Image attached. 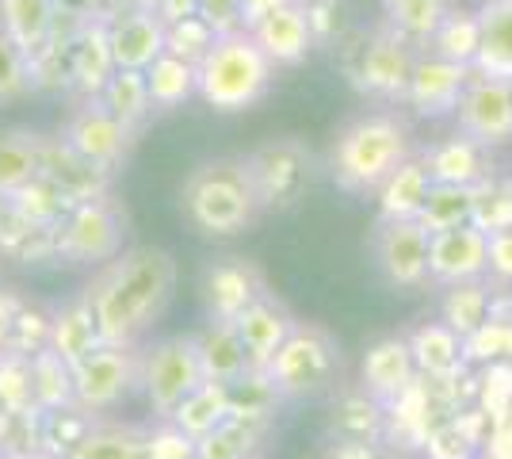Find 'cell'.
<instances>
[{
  "instance_id": "obj_1",
  "label": "cell",
  "mask_w": 512,
  "mask_h": 459,
  "mask_svg": "<svg viewBox=\"0 0 512 459\" xmlns=\"http://www.w3.org/2000/svg\"><path fill=\"white\" fill-rule=\"evenodd\" d=\"M100 345H138L176 295V261L161 245H130L81 291Z\"/></svg>"
},
{
  "instance_id": "obj_2",
  "label": "cell",
  "mask_w": 512,
  "mask_h": 459,
  "mask_svg": "<svg viewBox=\"0 0 512 459\" xmlns=\"http://www.w3.org/2000/svg\"><path fill=\"white\" fill-rule=\"evenodd\" d=\"M184 215L207 238H234L260 219V196L245 157H214L184 180Z\"/></svg>"
},
{
  "instance_id": "obj_3",
  "label": "cell",
  "mask_w": 512,
  "mask_h": 459,
  "mask_svg": "<svg viewBox=\"0 0 512 459\" xmlns=\"http://www.w3.org/2000/svg\"><path fill=\"white\" fill-rule=\"evenodd\" d=\"M406 123L390 111H363L348 119L329 150V173L344 192H379L386 176L409 161Z\"/></svg>"
},
{
  "instance_id": "obj_4",
  "label": "cell",
  "mask_w": 512,
  "mask_h": 459,
  "mask_svg": "<svg viewBox=\"0 0 512 459\" xmlns=\"http://www.w3.org/2000/svg\"><path fill=\"white\" fill-rule=\"evenodd\" d=\"M276 66L264 58L249 31L214 39L207 58L195 66V92L214 111H245L268 92Z\"/></svg>"
},
{
  "instance_id": "obj_5",
  "label": "cell",
  "mask_w": 512,
  "mask_h": 459,
  "mask_svg": "<svg viewBox=\"0 0 512 459\" xmlns=\"http://www.w3.org/2000/svg\"><path fill=\"white\" fill-rule=\"evenodd\" d=\"M341 368V352L337 341L321 326L310 322H295L291 337L283 341V349L272 356L268 364V379L276 387L279 398H314V394L329 391Z\"/></svg>"
},
{
  "instance_id": "obj_6",
  "label": "cell",
  "mask_w": 512,
  "mask_h": 459,
  "mask_svg": "<svg viewBox=\"0 0 512 459\" xmlns=\"http://www.w3.org/2000/svg\"><path fill=\"white\" fill-rule=\"evenodd\" d=\"M207 383L195 333L161 337L142 352V391L157 421H172V414L184 406V398Z\"/></svg>"
},
{
  "instance_id": "obj_7",
  "label": "cell",
  "mask_w": 512,
  "mask_h": 459,
  "mask_svg": "<svg viewBox=\"0 0 512 459\" xmlns=\"http://www.w3.org/2000/svg\"><path fill=\"white\" fill-rule=\"evenodd\" d=\"M245 165L264 211H291L314 184V153L299 138H268L245 153Z\"/></svg>"
},
{
  "instance_id": "obj_8",
  "label": "cell",
  "mask_w": 512,
  "mask_h": 459,
  "mask_svg": "<svg viewBox=\"0 0 512 459\" xmlns=\"http://www.w3.org/2000/svg\"><path fill=\"white\" fill-rule=\"evenodd\" d=\"M127 241V215L111 196L88 199L69 207V215L58 222V253H65L73 264H111L123 253Z\"/></svg>"
},
{
  "instance_id": "obj_9",
  "label": "cell",
  "mask_w": 512,
  "mask_h": 459,
  "mask_svg": "<svg viewBox=\"0 0 512 459\" xmlns=\"http://www.w3.org/2000/svg\"><path fill=\"white\" fill-rule=\"evenodd\" d=\"M69 372H73V406L81 414H100L123 402L134 383H142V352L138 345H100Z\"/></svg>"
},
{
  "instance_id": "obj_10",
  "label": "cell",
  "mask_w": 512,
  "mask_h": 459,
  "mask_svg": "<svg viewBox=\"0 0 512 459\" xmlns=\"http://www.w3.org/2000/svg\"><path fill=\"white\" fill-rule=\"evenodd\" d=\"M428 241H432V234L417 219H379L375 238H371V253H375V264H379L386 284L402 287V291L428 284Z\"/></svg>"
},
{
  "instance_id": "obj_11",
  "label": "cell",
  "mask_w": 512,
  "mask_h": 459,
  "mask_svg": "<svg viewBox=\"0 0 512 459\" xmlns=\"http://www.w3.org/2000/svg\"><path fill=\"white\" fill-rule=\"evenodd\" d=\"M130 134L134 131H127L115 115H107V111L100 108V100H88V104H81V108L69 115L62 142L77 153L81 161H88L92 169L111 173L115 165L127 161Z\"/></svg>"
},
{
  "instance_id": "obj_12",
  "label": "cell",
  "mask_w": 512,
  "mask_h": 459,
  "mask_svg": "<svg viewBox=\"0 0 512 459\" xmlns=\"http://www.w3.org/2000/svg\"><path fill=\"white\" fill-rule=\"evenodd\" d=\"M455 119H459V134L478 142L482 150L512 142V85L470 77V85L459 96Z\"/></svg>"
},
{
  "instance_id": "obj_13",
  "label": "cell",
  "mask_w": 512,
  "mask_h": 459,
  "mask_svg": "<svg viewBox=\"0 0 512 459\" xmlns=\"http://www.w3.org/2000/svg\"><path fill=\"white\" fill-rule=\"evenodd\" d=\"M486 249H490V238L474 222L432 234V241H428V284L459 287L482 280L486 276Z\"/></svg>"
},
{
  "instance_id": "obj_14",
  "label": "cell",
  "mask_w": 512,
  "mask_h": 459,
  "mask_svg": "<svg viewBox=\"0 0 512 459\" xmlns=\"http://www.w3.org/2000/svg\"><path fill=\"white\" fill-rule=\"evenodd\" d=\"M260 295H268L264 276L245 257H222L203 272V303L211 322H237Z\"/></svg>"
},
{
  "instance_id": "obj_15",
  "label": "cell",
  "mask_w": 512,
  "mask_h": 459,
  "mask_svg": "<svg viewBox=\"0 0 512 459\" xmlns=\"http://www.w3.org/2000/svg\"><path fill=\"white\" fill-rule=\"evenodd\" d=\"M104 23H107V43H111L115 69L146 73L165 54V23L157 20V12L123 8L119 16H111Z\"/></svg>"
},
{
  "instance_id": "obj_16",
  "label": "cell",
  "mask_w": 512,
  "mask_h": 459,
  "mask_svg": "<svg viewBox=\"0 0 512 459\" xmlns=\"http://www.w3.org/2000/svg\"><path fill=\"white\" fill-rule=\"evenodd\" d=\"M249 35L256 39V46L264 50V58L272 66H299L302 58L314 46V27H310V12L299 4H279L268 16L249 27Z\"/></svg>"
},
{
  "instance_id": "obj_17",
  "label": "cell",
  "mask_w": 512,
  "mask_h": 459,
  "mask_svg": "<svg viewBox=\"0 0 512 459\" xmlns=\"http://www.w3.org/2000/svg\"><path fill=\"white\" fill-rule=\"evenodd\" d=\"M470 85V66H455L444 58H417L413 73H409L406 100L413 104L417 115L436 119V115H448L459 108V96Z\"/></svg>"
},
{
  "instance_id": "obj_18",
  "label": "cell",
  "mask_w": 512,
  "mask_h": 459,
  "mask_svg": "<svg viewBox=\"0 0 512 459\" xmlns=\"http://www.w3.org/2000/svg\"><path fill=\"white\" fill-rule=\"evenodd\" d=\"M234 326H237L241 345H245V356H249V368H253V372H268L272 356H276V352L283 349V341L291 337L295 318H291V310L279 303L276 295H260V299L237 318Z\"/></svg>"
},
{
  "instance_id": "obj_19",
  "label": "cell",
  "mask_w": 512,
  "mask_h": 459,
  "mask_svg": "<svg viewBox=\"0 0 512 459\" xmlns=\"http://www.w3.org/2000/svg\"><path fill=\"white\" fill-rule=\"evenodd\" d=\"M413 352L406 337H383L375 345H367L360 364V387L379 402H394L413 387Z\"/></svg>"
},
{
  "instance_id": "obj_20",
  "label": "cell",
  "mask_w": 512,
  "mask_h": 459,
  "mask_svg": "<svg viewBox=\"0 0 512 459\" xmlns=\"http://www.w3.org/2000/svg\"><path fill=\"white\" fill-rule=\"evenodd\" d=\"M478 16V50H474V77L512 85V0H482Z\"/></svg>"
},
{
  "instance_id": "obj_21",
  "label": "cell",
  "mask_w": 512,
  "mask_h": 459,
  "mask_svg": "<svg viewBox=\"0 0 512 459\" xmlns=\"http://www.w3.org/2000/svg\"><path fill=\"white\" fill-rule=\"evenodd\" d=\"M39 176L69 207L107 196V173H100L88 161H81L62 138H43V169H39Z\"/></svg>"
},
{
  "instance_id": "obj_22",
  "label": "cell",
  "mask_w": 512,
  "mask_h": 459,
  "mask_svg": "<svg viewBox=\"0 0 512 459\" xmlns=\"http://www.w3.org/2000/svg\"><path fill=\"white\" fill-rule=\"evenodd\" d=\"M413 62L417 58H413V50H409L398 31L394 35H375L371 43L363 46L356 81H360V88L375 92V96H406Z\"/></svg>"
},
{
  "instance_id": "obj_23",
  "label": "cell",
  "mask_w": 512,
  "mask_h": 459,
  "mask_svg": "<svg viewBox=\"0 0 512 459\" xmlns=\"http://www.w3.org/2000/svg\"><path fill=\"white\" fill-rule=\"evenodd\" d=\"M195 349H199V364H203L207 383L234 387V383H241L245 375L253 372L234 322H207L195 333Z\"/></svg>"
},
{
  "instance_id": "obj_24",
  "label": "cell",
  "mask_w": 512,
  "mask_h": 459,
  "mask_svg": "<svg viewBox=\"0 0 512 459\" xmlns=\"http://www.w3.org/2000/svg\"><path fill=\"white\" fill-rule=\"evenodd\" d=\"M69 77L85 96H100L104 85L115 77V58H111V43H107V23L88 20L69 43Z\"/></svg>"
},
{
  "instance_id": "obj_25",
  "label": "cell",
  "mask_w": 512,
  "mask_h": 459,
  "mask_svg": "<svg viewBox=\"0 0 512 459\" xmlns=\"http://www.w3.org/2000/svg\"><path fill=\"white\" fill-rule=\"evenodd\" d=\"M65 459H153L150 429L130 421H88Z\"/></svg>"
},
{
  "instance_id": "obj_26",
  "label": "cell",
  "mask_w": 512,
  "mask_h": 459,
  "mask_svg": "<svg viewBox=\"0 0 512 459\" xmlns=\"http://www.w3.org/2000/svg\"><path fill=\"white\" fill-rule=\"evenodd\" d=\"M421 161H425L428 169V180L432 184H448V188H478L490 176L482 146L463 138V134L436 142Z\"/></svg>"
},
{
  "instance_id": "obj_27",
  "label": "cell",
  "mask_w": 512,
  "mask_h": 459,
  "mask_svg": "<svg viewBox=\"0 0 512 459\" xmlns=\"http://www.w3.org/2000/svg\"><path fill=\"white\" fill-rule=\"evenodd\" d=\"M43 169V134L4 127L0 131V199L20 196Z\"/></svg>"
},
{
  "instance_id": "obj_28",
  "label": "cell",
  "mask_w": 512,
  "mask_h": 459,
  "mask_svg": "<svg viewBox=\"0 0 512 459\" xmlns=\"http://www.w3.org/2000/svg\"><path fill=\"white\" fill-rule=\"evenodd\" d=\"M406 341H409V352H413L417 372H425L428 379H440L444 383V379L463 372V360H467L463 337H455L444 322H425V326L413 329Z\"/></svg>"
},
{
  "instance_id": "obj_29",
  "label": "cell",
  "mask_w": 512,
  "mask_h": 459,
  "mask_svg": "<svg viewBox=\"0 0 512 459\" xmlns=\"http://www.w3.org/2000/svg\"><path fill=\"white\" fill-rule=\"evenodd\" d=\"M428 192H432V180L421 157H409L402 161L394 173L379 184V219L398 222V219H417L421 207H425Z\"/></svg>"
},
{
  "instance_id": "obj_30",
  "label": "cell",
  "mask_w": 512,
  "mask_h": 459,
  "mask_svg": "<svg viewBox=\"0 0 512 459\" xmlns=\"http://www.w3.org/2000/svg\"><path fill=\"white\" fill-rule=\"evenodd\" d=\"M54 0H0V31L20 46L23 54H39L58 23Z\"/></svg>"
},
{
  "instance_id": "obj_31",
  "label": "cell",
  "mask_w": 512,
  "mask_h": 459,
  "mask_svg": "<svg viewBox=\"0 0 512 459\" xmlns=\"http://www.w3.org/2000/svg\"><path fill=\"white\" fill-rule=\"evenodd\" d=\"M50 352L62 360V364H81L88 352L100 349V333H96V322L88 314L85 295H77L73 303H65L54 318H50Z\"/></svg>"
},
{
  "instance_id": "obj_32",
  "label": "cell",
  "mask_w": 512,
  "mask_h": 459,
  "mask_svg": "<svg viewBox=\"0 0 512 459\" xmlns=\"http://www.w3.org/2000/svg\"><path fill=\"white\" fill-rule=\"evenodd\" d=\"M96 100H100V108H104L107 115H115L127 131L142 127L146 115L153 111L150 88H146V73H134V69H115V77L107 81L104 92H100Z\"/></svg>"
},
{
  "instance_id": "obj_33",
  "label": "cell",
  "mask_w": 512,
  "mask_h": 459,
  "mask_svg": "<svg viewBox=\"0 0 512 459\" xmlns=\"http://www.w3.org/2000/svg\"><path fill=\"white\" fill-rule=\"evenodd\" d=\"M268 433V421H241L230 417L207 437L195 440V459H253L260 440Z\"/></svg>"
},
{
  "instance_id": "obj_34",
  "label": "cell",
  "mask_w": 512,
  "mask_h": 459,
  "mask_svg": "<svg viewBox=\"0 0 512 459\" xmlns=\"http://www.w3.org/2000/svg\"><path fill=\"white\" fill-rule=\"evenodd\" d=\"M222 421H230V387H218V383H203V387L188 394L184 406L172 414V425H176L180 433H188L192 440L207 437Z\"/></svg>"
},
{
  "instance_id": "obj_35",
  "label": "cell",
  "mask_w": 512,
  "mask_h": 459,
  "mask_svg": "<svg viewBox=\"0 0 512 459\" xmlns=\"http://www.w3.org/2000/svg\"><path fill=\"white\" fill-rule=\"evenodd\" d=\"M440 322L455 333V337H474L478 329L490 322V291L478 284H459L448 287L444 303H440Z\"/></svg>"
},
{
  "instance_id": "obj_36",
  "label": "cell",
  "mask_w": 512,
  "mask_h": 459,
  "mask_svg": "<svg viewBox=\"0 0 512 459\" xmlns=\"http://www.w3.org/2000/svg\"><path fill=\"white\" fill-rule=\"evenodd\" d=\"M383 402L371 398L363 391H344L337 398V410H333V425L344 440H363V444H375L379 433H383Z\"/></svg>"
},
{
  "instance_id": "obj_37",
  "label": "cell",
  "mask_w": 512,
  "mask_h": 459,
  "mask_svg": "<svg viewBox=\"0 0 512 459\" xmlns=\"http://www.w3.org/2000/svg\"><path fill=\"white\" fill-rule=\"evenodd\" d=\"M146 88H150V104L161 111L180 108L184 100L195 96V66L184 58L161 54L150 69H146Z\"/></svg>"
},
{
  "instance_id": "obj_38",
  "label": "cell",
  "mask_w": 512,
  "mask_h": 459,
  "mask_svg": "<svg viewBox=\"0 0 512 459\" xmlns=\"http://www.w3.org/2000/svg\"><path fill=\"white\" fill-rule=\"evenodd\" d=\"M470 219H474V188H448V184H432L425 207L417 215V222L425 226L428 234L463 226Z\"/></svg>"
},
{
  "instance_id": "obj_39",
  "label": "cell",
  "mask_w": 512,
  "mask_h": 459,
  "mask_svg": "<svg viewBox=\"0 0 512 459\" xmlns=\"http://www.w3.org/2000/svg\"><path fill=\"white\" fill-rule=\"evenodd\" d=\"M428 43H432L436 58L455 62V66H470L474 50H478V16L474 12H448Z\"/></svg>"
},
{
  "instance_id": "obj_40",
  "label": "cell",
  "mask_w": 512,
  "mask_h": 459,
  "mask_svg": "<svg viewBox=\"0 0 512 459\" xmlns=\"http://www.w3.org/2000/svg\"><path fill=\"white\" fill-rule=\"evenodd\" d=\"M448 12V0H386V16L398 27V35L417 43H428Z\"/></svg>"
},
{
  "instance_id": "obj_41",
  "label": "cell",
  "mask_w": 512,
  "mask_h": 459,
  "mask_svg": "<svg viewBox=\"0 0 512 459\" xmlns=\"http://www.w3.org/2000/svg\"><path fill=\"white\" fill-rule=\"evenodd\" d=\"M279 406V394L264 372H249L241 383L230 387V417L241 421H272Z\"/></svg>"
},
{
  "instance_id": "obj_42",
  "label": "cell",
  "mask_w": 512,
  "mask_h": 459,
  "mask_svg": "<svg viewBox=\"0 0 512 459\" xmlns=\"http://www.w3.org/2000/svg\"><path fill=\"white\" fill-rule=\"evenodd\" d=\"M474 226L482 234H497V230H509L512 226V180H493L486 176L478 188H474Z\"/></svg>"
},
{
  "instance_id": "obj_43",
  "label": "cell",
  "mask_w": 512,
  "mask_h": 459,
  "mask_svg": "<svg viewBox=\"0 0 512 459\" xmlns=\"http://www.w3.org/2000/svg\"><path fill=\"white\" fill-rule=\"evenodd\" d=\"M211 46H214V31L199 16L165 27V54H172V58H184V62L199 66Z\"/></svg>"
},
{
  "instance_id": "obj_44",
  "label": "cell",
  "mask_w": 512,
  "mask_h": 459,
  "mask_svg": "<svg viewBox=\"0 0 512 459\" xmlns=\"http://www.w3.org/2000/svg\"><path fill=\"white\" fill-rule=\"evenodd\" d=\"M31 375L39 379L35 383V391L43 394L46 406H62V402H73V372H69V364H62L54 352L46 349L39 352V360H35V368Z\"/></svg>"
},
{
  "instance_id": "obj_45",
  "label": "cell",
  "mask_w": 512,
  "mask_h": 459,
  "mask_svg": "<svg viewBox=\"0 0 512 459\" xmlns=\"http://www.w3.org/2000/svg\"><path fill=\"white\" fill-rule=\"evenodd\" d=\"M31 88V69H27V54L0 31V104L16 100Z\"/></svg>"
},
{
  "instance_id": "obj_46",
  "label": "cell",
  "mask_w": 512,
  "mask_h": 459,
  "mask_svg": "<svg viewBox=\"0 0 512 459\" xmlns=\"http://www.w3.org/2000/svg\"><path fill=\"white\" fill-rule=\"evenodd\" d=\"M425 448H428V459H474L478 437L470 433L463 421H451V425L436 429V433L425 440Z\"/></svg>"
},
{
  "instance_id": "obj_47",
  "label": "cell",
  "mask_w": 512,
  "mask_h": 459,
  "mask_svg": "<svg viewBox=\"0 0 512 459\" xmlns=\"http://www.w3.org/2000/svg\"><path fill=\"white\" fill-rule=\"evenodd\" d=\"M195 16L211 27L214 39L249 31V27H245V0H199Z\"/></svg>"
},
{
  "instance_id": "obj_48",
  "label": "cell",
  "mask_w": 512,
  "mask_h": 459,
  "mask_svg": "<svg viewBox=\"0 0 512 459\" xmlns=\"http://www.w3.org/2000/svg\"><path fill=\"white\" fill-rule=\"evenodd\" d=\"M150 452L153 459H195V440L180 433L172 421H161L157 429H150Z\"/></svg>"
},
{
  "instance_id": "obj_49",
  "label": "cell",
  "mask_w": 512,
  "mask_h": 459,
  "mask_svg": "<svg viewBox=\"0 0 512 459\" xmlns=\"http://www.w3.org/2000/svg\"><path fill=\"white\" fill-rule=\"evenodd\" d=\"M490 249H486V272H493L497 280H512V226L486 234Z\"/></svg>"
},
{
  "instance_id": "obj_50",
  "label": "cell",
  "mask_w": 512,
  "mask_h": 459,
  "mask_svg": "<svg viewBox=\"0 0 512 459\" xmlns=\"http://www.w3.org/2000/svg\"><path fill=\"white\" fill-rule=\"evenodd\" d=\"M195 8H199V0H161L157 4V20L172 27V23H184L195 16Z\"/></svg>"
},
{
  "instance_id": "obj_51",
  "label": "cell",
  "mask_w": 512,
  "mask_h": 459,
  "mask_svg": "<svg viewBox=\"0 0 512 459\" xmlns=\"http://www.w3.org/2000/svg\"><path fill=\"white\" fill-rule=\"evenodd\" d=\"M329 459H375V444H363V440H341Z\"/></svg>"
},
{
  "instance_id": "obj_52",
  "label": "cell",
  "mask_w": 512,
  "mask_h": 459,
  "mask_svg": "<svg viewBox=\"0 0 512 459\" xmlns=\"http://www.w3.org/2000/svg\"><path fill=\"white\" fill-rule=\"evenodd\" d=\"M58 4V12H65V16H77V20H92V12L100 8V0H54Z\"/></svg>"
},
{
  "instance_id": "obj_53",
  "label": "cell",
  "mask_w": 512,
  "mask_h": 459,
  "mask_svg": "<svg viewBox=\"0 0 512 459\" xmlns=\"http://www.w3.org/2000/svg\"><path fill=\"white\" fill-rule=\"evenodd\" d=\"M279 4H287V0H245V23L253 27L260 16H268V12L279 8Z\"/></svg>"
},
{
  "instance_id": "obj_54",
  "label": "cell",
  "mask_w": 512,
  "mask_h": 459,
  "mask_svg": "<svg viewBox=\"0 0 512 459\" xmlns=\"http://www.w3.org/2000/svg\"><path fill=\"white\" fill-rule=\"evenodd\" d=\"M12 326H16V310L8 303V295H0V345H4V337L12 333Z\"/></svg>"
},
{
  "instance_id": "obj_55",
  "label": "cell",
  "mask_w": 512,
  "mask_h": 459,
  "mask_svg": "<svg viewBox=\"0 0 512 459\" xmlns=\"http://www.w3.org/2000/svg\"><path fill=\"white\" fill-rule=\"evenodd\" d=\"M127 8H134V12H157V4L161 0H123Z\"/></svg>"
}]
</instances>
